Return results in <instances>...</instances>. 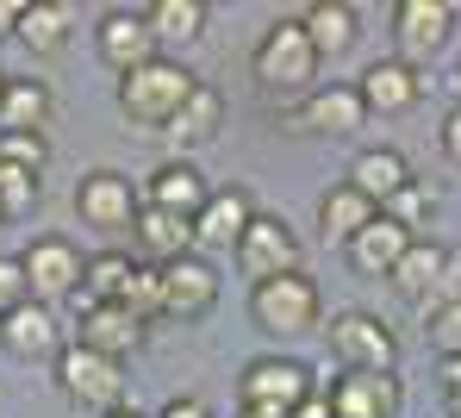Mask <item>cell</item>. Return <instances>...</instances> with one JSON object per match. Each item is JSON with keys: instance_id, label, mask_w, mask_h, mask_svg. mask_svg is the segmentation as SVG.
<instances>
[{"instance_id": "obj_10", "label": "cell", "mask_w": 461, "mask_h": 418, "mask_svg": "<svg viewBox=\"0 0 461 418\" xmlns=\"http://www.w3.org/2000/svg\"><path fill=\"white\" fill-rule=\"evenodd\" d=\"M76 213H81V225H94V232H131L138 213H144V194L119 168H87L76 181Z\"/></svg>"}, {"instance_id": "obj_42", "label": "cell", "mask_w": 461, "mask_h": 418, "mask_svg": "<svg viewBox=\"0 0 461 418\" xmlns=\"http://www.w3.org/2000/svg\"><path fill=\"white\" fill-rule=\"evenodd\" d=\"M106 418H144V413L138 406H119V413H106Z\"/></svg>"}, {"instance_id": "obj_16", "label": "cell", "mask_w": 461, "mask_h": 418, "mask_svg": "<svg viewBox=\"0 0 461 418\" xmlns=\"http://www.w3.org/2000/svg\"><path fill=\"white\" fill-rule=\"evenodd\" d=\"M356 94L368 106V119H405L418 100H424V76L399 57H375L362 76H356Z\"/></svg>"}, {"instance_id": "obj_23", "label": "cell", "mask_w": 461, "mask_h": 418, "mask_svg": "<svg viewBox=\"0 0 461 418\" xmlns=\"http://www.w3.org/2000/svg\"><path fill=\"white\" fill-rule=\"evenodd\" d=\"M300 25H306V38H312V50H318V63L349 57V50H356V38H362V13H356L349 0H312L306 13H300Z\"/></svg>"}, {"instance_id": "obj_20", "label": "cell", "mask_w": 461, "mask_h": 418, "mask_svg": "<svg viewBox=\"0 0 461 418\" xmlns=\"http://www.w3.org/2000/svg\"><path fill=\"white\" fill-rule=\"evenodd\" d=\"M0 350L19 356V362H44V356L57 362V356H63V325H57V313L38 306V300L13 306V313L0 319Z\"/></svg>"}, {"instance_id": "obj_36", "label": "cell", "mask_w": 461, "mask_h": 418, "mask_svg": "<svg viewBox=\"0 0 461 418\" xmlns=\"http://www.w3.org/2000/svg\"><path fill=\"white\" fill-rule=\"evenodd\" d=\"M32 300V281H25V262L19 256H6L0 250V319L13 313V306H25Z\"/></svg>"}, {"instance_id": "obj_24", "label": "cell", "mask_w": 461, "mask_h": 418, "mask_svg": "<svg viewBox=\"0 0 461 418\" xmlns=\"http://www.w3.org/2000/svg\"><path fill=\"white\" fill-rule=\"evenodd\" d=\"M69 32H76V6H69V0H25L13 38H19L32 57H57V50H69Z\"/></svg>"}, {"instance_id": "obj_7", "label": "cell", "mask_w": 461, "mask_h": 418, "mask_svg": "<svg viewBox=\"0 0 461 418\" xmlns=\"http://www.w3.org/2000/svg\"><path fill=\"white\" fill-rule=\"evenodd\" d=\"M281 125L287 132H312V138H356L368 125V106H362L356 82H318L306 100H294L281 113Z\"/></svg>"}, {"instance_id": "obj_1", "label": "cell", "mask_w": 461, "mask_h": 418, "mask_svg": "<svg viewBox=\"0 0 461 418\" xmlns=\"http://www.w3.org/2000/svg\"><path fill=\"white\" fill-rule=\"evenodd\" d=\"M194 87H200V76H194L181 57H150L144 69L119 76V113H125V125H138V132H168V119L187 106Z\"/></svg>"}, {"instance_id": "obj_41", "label": "cell", "mask_w": 461, "mask_h": 418, "mask_svg": "<svg viewBox=\"0 0 461 418\" xmlns=\"http://www.w3.org/2000/svg\"><path fill=\"white\" fill-rule=\"evenodd\" d=\"M237 418H287V413H249V406H237Z\"/></svg>"}, {"instance_id": "obj_44", "label": "cell", "mask_w": 461, "mask_h": 418, "mask_svg": "<svg viewBox=\"0 0 461 418\" xmlns=\"http://www.w3.org/2000/svg\"><path fill=\"white\" fill-rule=\"evenodd\" d=\"M0 94H6V76H0Z\"/></svg>"}, {"instance_id": "obj_2", "label": "cell", "mask_w": 461, "mask_h": 418, "mask_svg": "<svg viewBox=\"0 0 461 418\" xmlns=\"http://www.w3.org/2000/svg\"><path fill=\"white\" fill-rule=\"evenodd\" d=\"M249 76L262 94H294V100H306L312 87H318V50H312L306 25L300 19H275L262 38H256V50H249Z\"/></svg>"}, {"instance_id": "obj_25", "label": "cell", "mask_w": 461, "mask_h": 418, "mask_svg": "<svg viewBox=\"0 0 461 418\" xmlns=\"http://www.w3.org/2000/svg\"><path fill=\"white\" fill-rule=\"evenodd\" d=\"M381 219V206L368 200V194H356L349 181H330L324 194H318V232H324V244H349L362 225H375Z\"/></svg>"}, {"instance_id": "obj_22", "label": "cell", "mask_w": 461, "mask_h": 418, "mask_svg": "<svg viewBox=\"0 0 461 418\" xmlns=\"http://www.w3.org/2000/svg\"><path fill=\"white\" fill-rule=\"evenodd\" d=\"M219 125H225V94H219L212 82H200L194 94H187V106L168 119V132H162V138H168V150H175V157H194V150H206V144L219 138Z\"/></svg>"}, {"instance_id": "obj_38", "label": "cell", "mask_w": 461, "mask_h": 418, "mask_svg": "<svg viewBox=\"0 0 461 418\" xmlns=\"http://www.w3.org/2000/svg\"><path fill=\"white\" fill-rule=\"evenodd\" d=\"M443 157L461 168V100L449 106V119H443Z\"/></svg>"}, {"instance_id": "obj_26", "label": "cell", "mask_w": 461, "mask_h": 418, "mask_svg": "<svg viewBox=\"0 0 461 418\" xmlns=\"http://www.w3.org/2000/svg\"><path fill=\"white\" fill-rule=\"evenodd\" d=\"M57 113V94L38 82V76H6L0 94V132H44Z\"/></svg>"}, {"instance_id": "obj_33", "label": "cell", "mask_w": 461, "mask_h": 418, "mask_svg": "<svg viewBox=\"0 0 461 418\" xmlns=\"http://www.w3.org/2000/svg\"><path fill=\"white\" fill-rule=\"evenodd\" d=\"M0 163L25 168V175H44L50 168V138L44 132H0Z\"/></svg>"}, {"instance_id": "obj_39", "label": "cell", "mask_w": 461, "mask_h": 418, "mask_svg": "<svg viewBox=\"0 0 461 418\" xmlns=\"http://www.w3.org/2000/svg\"><path fill=\"white\" fill-rule=\"evenodd\" d=\"M19 13H25V0H0V44L19 32Z\"/></svg>"}, {"instance_id": "obj_18", "label": "cell", "mask_w": 461, "mask_h": 418, "mask_svg": "<svg viewBox=\"0 0 461 418\" xmlns=\"http://www.w3.org/2000/svg\"><path fill=\"white\" fill-rule=\"evenodd\" d=\"M386 281H393V294H399V300H411V306H424V313H430V306H443V300H449V250H443V244H430V238H418V244L405 250V262H399Z\"/></svg>"}, {"instance_id": "obj_8", "label": "cell", "mask_w": 461, "mask_h": 418, "mask_svg": "<svg viewBox=\"0 0 461 418\" xmlns=\"http://www.w3.org/2000/svg\"><path fill=\"white\" fill-rule=\"evenodd\" d=\"M456 38V6L449 0H393V57L424 69L443 44Z\"/></svg>"}, {"instance_id": "obj_30", "label": "cell", "mask_w": 461, "mask_h": 418, "mask_svg": "<svg viewBox=\"0 0 461 418\" xmlns=\"http://www.w3.org/2000/svg\"><path fill=\"white\" fill-rule=\"evenodd\" d=\"M131 268H138V256L94 250V256H87V268H81V300H119L125 281H131Z\"/></svg>"}, {"instance_id": "obj_4", "label": "cell", "mask_w": 461, "mask_h": 418, "mask_svg": "<svg viewBox=\"0 0 461 418\" xmlns=\"http://www.w3.org/2000/svg\"><path fill=\"white\" fill-rule=\"evenodd\" d=\"M249 319H256L262 337H306V332H318V319H324V294H318V281H312L306 268H300V275L256 281V287H249Z\"/></svg>"}, {"instance_id": "obj_29", "label": "cell", "mask_w": 461, "mask_h": 418, "mask_svg": "<svg viewBox=\"0 0 461 418\" xmlns=\"http://www.w3.org/2000/svg\"><path fill=\"white\" fill-rule=\"evenodd\" d=\"M144 19H150L156 44H200L206 38V0H150L144 6Z\"/></svg>"}, {"instance_id": "obj_12", "label": "cell", "mask_w": 461, "mask_h": 418, "mask_svg": "<svg viewBox=\"0 0 461 418\" xmlns=\"http://www.w3.org/2000/svg\"><path fill=\"white\" fill-rule=\"evenodd\" d=\"M19 262H25V281H32V300H38V306L81 300V268H87V256H81L69 238H32V250L19 256Z\"/></svg>"}, {"instance_id": "obj_9", "label": "cell", "mask_w": 461, "mask_h": 418, "mask_svg": "<svg viewBox=\"0 0 461 418\" xmlns=\"http://www.w3.org/2000/svg\"><path fill=\"white\" fill-rule=\"evenodd\" d=\"M300 232L287 225V219H275V213H256L249 219V232H243V244H237V268L249 275V287L256 281H275V275H300Z\"/></svg>"}, {"instance_id": "obj_19", "label": "cell", "mask_w": 461, "mask_h": 418, "mask_svg": "<svg viewBox=\"0 0 461 418\" xmlns=\"http://www.w3.org/2000/svg\"><path fill=\"white\" fill-rule=\"evenodd\" d=\"M324 400H330V418H399L405 387L399 375H337Z\"/></svg>"}, {"instance_id": "obj_5", "label": "cell", "mask_w": 461, "mask_h": 418, "mask_svg": "<svg viewBox=\"0 0 461 418\" xmlns=\"http://www.w3.org/2000/svg\"><path fill=\"white\" fill-rule=\"evenodd\" d=\"M312 394H318V375H312L300 356H256L237 375V406H249V413H287L294 418Z\"/></svg>"}, {"instance_id": "obj_14", "label": "cell", "mask_w": 461, "mask_h": 418, "mask_svg": "<svg viewBox=\"0 0 461 418\" xmlns=\"http://www.w3.org/2000/svg\"><path fill=\"white\" fill-rule=\"evenodd\" d=\"M249 219H256V200H249V187H212V200L200 206V219H194V256H237L243 244V232H249Z\"/></svg>"}, {"instance_id": "obj_40", "label": "cell", "mask_w": 461, "mask_h": 418, "mask_svg": "<svg viewBox=\"0 0 461 418\" xmlns=\"http://www.w3.org/2000/svg\"><path fill=\"white\" fill-rule=\"evenodd\" d=\"M294 418H330V400H324V387H318V394H312V400H306V406H300Z\"/></svg>"}, {"instance_id": "obj_34", "label": "cell", "mask_w": 461, "mask_h": 418, "mask_svg": "<svg viewBox=\"0 0 461 418\" xmlns=\"http://www.w3.org/2000/svg\"><path fill=\"white\" fill-rule=\"evenodd\" d=\"M424 343L443 356V362H461V300H443L424 313Z\"/></svg>"}, {"instance_id": "obj_3", "label": "cell", "mask_w": 461, "mask_h": 418, "mask_svg": "<svg viewBox=\"0 0 461 418\" xmlns=\"http://www.w3.org/2000/svg\"><path fill=\"white\" fill-rule=\"evenodd\" d=\"M318 332L343 375H399V337L381 313L349 306V313H330V325H318Z\"/></svg>"}, {"instance_id": "obj_35", "label": "cell", "mask_w": 461, "mask_h": 418, "mask_svg": "<svg viewBox=\"0 0 461 418\" xmlns=\"http://www.w3.org/2000/svg\"><path fill=\"white\" fill-rule=\"evenodd\" d=\"M38 200H44V175H25V168L0 163V213H6V219H25Z\"/></svg>"}, {"instance_id": "obj_17", "label": "cell", "mask_w": 461, "mask_h": 418, "mask_svg": "<svg viewBox=\"0 0 461 418\" xmlns=\"http://www.w3.org/2000/svg\"><path fill=\"white\" fill-rule=\"evenodd\" d=\"M94 50H100V63L119 69V76H131V69H144L150 57H162L150 19H144V13H125V6H113V13L94 25Z\"/></svg>"}, {"instance_id": "obj_21", "label": "cell", "mask_w": 461, "mask_h": 418, "mask_svg": "<svg viewBox=\"0 0 461 418\" xmlns=\"http://www.w3.org/2000/svg\"><path fill=\"white\" fill-rule=\"evenodd\" d=\"M411 244H418V238H411L405 225H393V219L381 213L375 225H362V232L343 244V262H349L362 281H386V275L405 262V250H411Z\"/></svg>"}, {"instance_id": "obj_32", "label": "cell", "mask_w": 461, "mask_h": 418, "mask_svg": "<svg viewBox=\"0 0 461 418\" xmlns=\"http://www.w3.org/2000/svg\"><path fill=\"white\" fill-rule=\"evenodd\" d=\"M119 306H125V313H138L144 325L162 319V268H156V262H138V268H131V281H125Z\"/></svg>"}, {"instance_id": "obj_11", "label": "cell", "mask_w": 461, "mask_h": 418, "mask_svg": "<svg viewBox=\"0 0 461 418\" xmlns=\"http://www.w3.org/2000/svg\"><path fill=\"white\" fill-rule=\"evenodd\" d=\"M144 337H150V325L138 313H125L119 300H76V343L81 350L125 362V356L144 350Z\"/></svg>"}, {"instance_id": "obj_37", "label": "cell", "mask_w": 461, "mask_h": 418, "mask_svg": "<svg viewBox=\"0 0 461 418\" xmlns=\"http://www.w3.org/2000/svg\"><path fill=\"white\" fill-rule=\"evenodd\" d=\"M156 418H212V406H206V400H194V394H175Z\"/></svg>"}, {"instance_id": "obj_43", "label": "cell", "mask_w": 461, "mask_h": 418, "mask_svg": "<svg viewBox=\"0 0 461 418\" xmlns=\"http://www.w3.org/2000/svg\"><path fill=\"white\" fill-rule=\"evenodd\" d=\"M6 225H13V219H6V213H0V232H6Z\"/></svg>"}, {"instance_id": "obj_15", "label": "cell", "mask_w": 461, "mask_h": 418, "mask_svg": "<svg viewBox=\"0 0 461 418\" xmlns=\"http://www.w3.org/2000/svg\"><path fill=\"white\" fill-rule=\"evenodd\" d=\"M144 206L156 213H175V219H200V206L212 200V181L194 168V157H162V163L144 175Z\"/></svg>"}, {"instance_id": "obj_28", "label": "cell", "mask_w": 461, "mask_h": 418, "mask_svg": "<svg viewBox=\"0 0 461 418\" xmlns=\"http://www.w3.org/2000/svg\"><path fill=\"white\" fill-rule=\"evenodd\" d=\"M131 232H138V244H144V256H150L156 268H162V262L194 256V219H175V213H156V206H144Z\"/></svg>"}, {"instance_id": "obj_27", "label": "cell", "mask_w": 461, "mask_h": 418, "mask_svg": "<svg viewBox=\"0 0 461 418\" xmlns=\"http://www.w3.org/2000/svg\"><path fill=\"white\" fill-rule=\"evenodd\" d=\"M343 181H349L356 194H368L375 206H386V200H393V194H399V187L411 181V163H405L399 150L375 144V150H362V157L349 163V175H343Z\"/></svg>"}, {"instance_id": "obj_31", "label": "cell", "mask_w": 461, "mask_h": 418, "mask_svg": "<svg viewBox=\"0 0 461 418\" xmlns=\"http://www.w3.org/2000/svg\"><path fill=\"white\" fill-rule=\"evenodd\" d=\"M381 213L393 219V225H405L411 238H424V225H430V213H437V194H430V187H424V181L411 175V181H405V187H399V194L386 200Z\"/></svg>"}, {"instance_id": "obj_13", "label": "cell", "mask_w": 461, "mask_h": 418, "mask_svg": "<svg viewBox=\"0 0 461 418\" xmlns=\"http://www.w3.org/2000/svg\"><path fill=\"white\" fill-rule=\"evenodd\" d=\"M219 306V268L206 256H181V262H162V319H181V325H200L206 313Z\"/></svg>"}, {"instance_id": "obj_6", "label": "cell", "mask_w": 461, "mask_h": 418, "mask_svg": "<svg viewBox=\"0 0 461 418\" xmlns=\"http://www.w3.org/2000/svg\"><path fill=\"white\" fill-rule=\"evenodd\" d=\"M57 394L81 406V413L106 418L125 406V362H113V356H94V350H81V343H63V356H57Z\"/></svg>"}]
</instances>
